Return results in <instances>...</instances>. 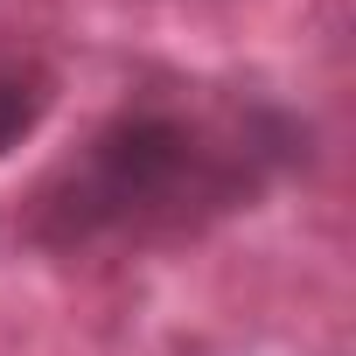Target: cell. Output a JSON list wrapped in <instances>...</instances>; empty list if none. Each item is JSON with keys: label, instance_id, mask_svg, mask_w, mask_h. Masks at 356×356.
<instances>
[{"label": "cell", "instance_id": "2", "mask_svg": "<svg viewBox=\"0 0 356 356\" xmlns=\"http://www.w3.org/2000/svg\"><path fill=\"white\" fill-rule=\"evenodd\" d=\"M56 112V77L35 56H0V161L22 154Z\"/></svg>", "mask_w": 356, "mask_h": 356}, {"label": "cell", "instance_id": "1", "mask_svg": "<svg viewBox=\"0 0 356 356\" xmlns=\"http://www.w3.org/2000/svg\"><path fill=\"white\" fill-rule=\"evenodd\" d=\"M314 168V119L259 84L154 77L56 154L8 210V238L56 266L154 259L266 210Z\"/></svg>", "mask_w": 356, "mask_h": 356}]
</instances>
